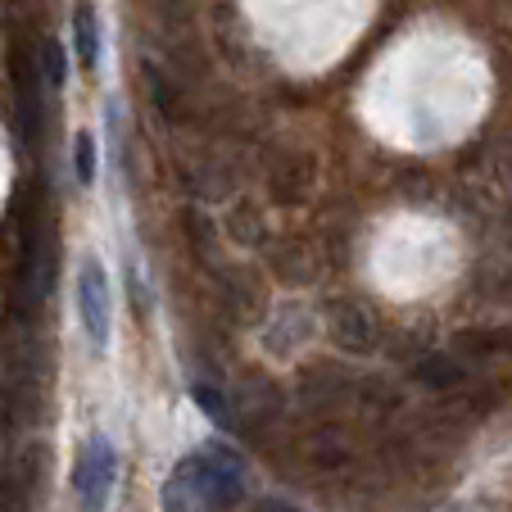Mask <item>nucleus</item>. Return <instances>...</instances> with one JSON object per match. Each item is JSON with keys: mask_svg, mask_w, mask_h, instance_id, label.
<instances>
[{"mask_svg": "<svg viewBox=\"0 0 512 512\" xmlns=\"http://www.w3.org/2000/svg\"><path fill=\"white\" fill-rule=\"evenodd\" d=\"M413 377L422 381L426 390H458V386L467 381V372H463V363H458V358H449V354H431V358H422V363H417Z\"/></svg>", "mask_w": 512, "mask_h": 512, "instance_id": "obj_7", "label": "nucleus"}, {"mask_svg": "<svg viewBox=\"0 0 512 512\" xmlns=\"http://www.w3.org/2000/svg\"><path fill=\"white\" fill-rule=\"evenodd\" d=\"M78 322L87 345L105 354L109 336H114V290H109V272L96 254L78 263Z\"/></svg>", "mask_w": 512, "mask_h": 512, "instance_id": "obj_2", "label": "nucleus"}, {"mask_svg": "<svg viewBox=\"0 0 512 512\" xmlns=\"http://www.w3.org/2000/svg\"><path fill=\"white\" fill-rule=\"evenodd\" d=\"M177 481L191 485L195 494L204 499V508H236L245 494V481H241V467H236L232 454L223 449H200V454H186L177 463Z\"/></svg>", "mask_w": 512, "mask_h": 512, "instance_id": "obj_1", "label": "nucleus"}, {"mask_svg": "<svg viewBox=\"0 0 512 512\" xmlns=\"http://www.w3.org/2000/svg\"><path fill=\"white\" fill-rule=\"evenodd\" d=\"M37 50H41V82H46L50 91H64L68 87V50L59 46L55 37H46Z\"/></svg>", "mask_w": 512, "mask_h": 512, "instance_id": "obj_9", "label": "nucleus"}, {"mask_svg": "<svg viewBox=\"0 0 512 512\" xmlns=\"http://www.w3.org/2000/svg\"><path fill=\"white\" fill-rule=\"evenodd\" d=\"M118 481V449L105 431H91L87 445H82L78 458V472H73V490H78L82 512H105L109 508V494H114Z\"/></svg>", "mask_w": 512, "mask_h": 512, "instance_id": "obj_3", "label": "nucleus"}, {"mask_svg": "<svg viewBox=\"0 0 512 512\" xmlns=\"http://www.w3.org/2000/svg\"><path fill=\"white\" fill-rule=\"evenodd\" d=\"M327 331H331V340H336L345 354H368V349L377 345V322H372V313L363 309V304H354V300L331 304Z\"/></svg>", "mask_w": 512, "mask_h": 512, "instance_id": "obj_4", "label": "nucleus"}, {"mask_svg": "<svg viewBox=\"0 0 512 512\" xmlns=\"http://www.w3.org/2000/svg\"><path fill=\"white\" fill-rule=\"evenodd\" d=\"M96 173H100V145H96V136L82 127V132H73V177H78L82 186H96Z\"/></svg>", "mask_w": 512, "mask_h": 512, "instance_id": "obj_8", "label": "nucleus"}, {"mask_svg": "<svg viewBox=\"0 0 512 512\" xmlns=\"http://www.w3.org/2000/svg\"><path fill=\"white\" fill-rule=\"evenodd\" d=\"M73 50H78L82 68H87V73H96V68H100V50H105L96 5H78V10H73Z\"/></svg>", "mask_w": 512, "mask_h": 512, "instance_id": "obj_5", "label": "nucleus"}, {"mask_svg": "<svg viewBox=\"0 0 512 512\" xmlns=\"http://www.w3.org/2000/svg\"><path fill=\"white\" fill-rule=\"evenodd\" d=\"M164 512H209V508H204V499L191 490V485H182L177 476H168V485H164Z\"/></svg>", "mask_w": 512, "mask_h": 512, "instance_id": "obj_10", "label": "nucleus"}, {"mask_svg": "<svg viewBox=\"0 0 512 512\" xmlns=\"http://www.w3.org/2000/svg\"><path fill=\"white\" fill-rule=\"evenodd\" d=\"M268 512H295V508H281V503H272V508Z\"/></svg>", "mask_w": 512, "mask_h": 512, "instance_id": "obj_11", "label": "nucleus"}, {"mask_svg": "<svg viewBox=\"0 0 512 512\" xmlns=\"http://www.w3.org/2000/svg\"><path fill=\"white\" fill-rule=\"evenodd\" d=\"M454 349L472 358H494L503 349H512V331L508 327H467L454 336Z\"/></svg>", "mask_w": 512, "mask_h": 512, "instance_id": "obj_6", "label": "nucleus"}]
</instances>
